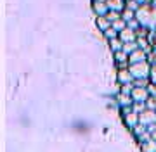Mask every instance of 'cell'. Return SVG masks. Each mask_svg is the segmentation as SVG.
Segmentation results:
<instances>
[{"mask_svg":"<svg viewBox=\"0 0 156 152\" xmlns=\"http://www.w3.org/2000/svg\"><path fill=\"white\" fill-rule=\"evenodd\" d=\"M135 19L140 26L149 29H156V4H142L135 11Z\"/></svg>","mask_w":156,"mask_h":152,"instance_id":"6da1fadb","label":"cell"},{"mask_svg":"<svg viewBox=\"0 0 156 152\" xmlns=\"http://www.w3.org/2000/svg\"><path fill=\"white\" fill-rule=\"evenodd\" d=\"M132 76L135 78H149V73H151V64L147 61H142V62H135V64H130L128 66Z\"/></svg>","mask_w":156,"mask_h":152,"instance_id":"7a4b0ae2","label":"cell"},{"mask_svg":"<svg viewBox=\"0 0 156 152\" xmlns=\"http://www.w3.org/2000/svg\"><path fill=\"white\" fill-rule=\"evenodd\" d=\"M139 123L144 124L146 128H151V126H156V111L153 109H146L139 114Z\"/></svg>","mask_w":156,"mask_h":152,"instance_id":"3957f363","label":"cell"},{"mask_svg":"<svg viewBox=\"0 0 156 152\" xmlns=\"http://www.w3.org/2000/svg\"><path fill=\"white\" fill-rule=\"evenodd\" d=\"M132 99H134V102H144L146 104V100L151 97V93H149V90L147 88H142V86H134V90H132Z\"/></svg>","mask_w":156,"mask_h":152,"instance_id":"277c9868","label":"cell"},{"mask_svg":"<svg viewBox=\"0 0 156 152\" xmlns=\"http://www.w3.org/2000/svg\"><path fill=\"white\" fill-rule=\"evenodd\" d=\"M120 40H122L123 43H128V42H137V35H135V29H132V28H125L123 31H120Z\"/></svg>","mask_w":156,"mask_h":152,"instance_id":"5b68a950","label":"cell"},{"mask_svg":"<svg viewBox=\"0 0 156 152\" xmlns=\"http://www.w3.org/2000/svg\"><path fill=\"white\" fill-rule=\"evenodd\" d=\"M142 61H147V52L142 50V49H137V50H134L132 54H130V57H128V62L130 64H135V62H142Z\"/></svg>","mask_w":156,"mask_h":152,"instance_id":"8992f818","label":"cell"},{"mask_svg":"<svg viewBox=\"0 0 156 152\" xmlns=\"http://www.w3.org/2000/svg\"><path fill=\"white\" fill-rule=\"evenodd\" d=\"M118 83L120 85H125V83H132L134 81V76L130 73V69L125 68V69H118Z\"/></svg>","mask_w":156,"mask_h":152,"instance_id":"52a82bcc","label":"cell"},{"mask_svg":"<svg viewBox=\"0 0 156 152\" xmlns=\"http://www.w3.org/2000/svg\"><path fill=\"white\" fill-rule=\"evenodd\" d=\"M123 121L127 123V126L130 130H134L137 124H139V113H135V111H132V113H128L123 116Z\"/></svg>","mask_w":156,"mask_h":152,"instance_id":"ba28073f","label":"cell"},{"mask_svg":"<svg viewBox=\"0 0 156 152\" xmlns=\"http://www.w3.org/2000/svg\"><path fill=\"white\" fill-rule=\"evenodd\" d=\"M116 104L120 107H128V106H132L134 104V99H132V95H128V93H118L116 95Z\"/></svg>","mask_w":156,"mask_h":152,"instance_id":"9c48e42d","label":"cell"},{"mask_svg":"<svg viewBox=\"0 0 156 152\" xmlns=\"http://www.w3.org/2000/svg\"><path fill=\"white\" fill-rule=\"evenodd\" d=\"M92 9H94L95 16H106L108 12H109V7H108L106 2H94Z\"/></svg>","mask_w":156,"mask_h":152,"instance_id":"30bf717a","label":"cell"},{"mask_svg":"<svg viewBox=\"0 0 156 152\" xmlns=\"http://www.w3.org/2000/svg\"><path fill=\"white\" fill-rule=\"evenodd\" d=\"M106 4L109 7V11H118V12H123L125 7H127L125 0H106Z\"/></svg>","mask_w":156,"mask_h":152,"instance_id":"8fae6325","label":"cell"},{"mask_svg":"<svg viewBox=\"0 0 156 152\" xmlns=\"http://www.w3.org/2000/svg\"><path fill=\"white\" fill-rule=\"evenodd\" d=\"M95 24H97V28L102 29V31H106V29L111 28V21H109L106 16H97V19H95Z\"/></svg>","mask_w":156,"mask_h":152,"instance_id":"7c38bea8","label":"cell"},{"mask_svg":"<svg viewBox=\"0 0 156 152\" xmlns=\"http://www.w3.org/2000/svg\"><path fill=\"white\" fill-rule=\"evenodd\" d=\"M140 150L142 152H156V140L149 138V140H146L140 144Z\"/></svg>","mask_w":156,"mask_h":152,"instance_id":"4fadbf2b","label":"cell"},{"mask_svg":"<svg viewBox=\"0 0 156 152\" xmlns=\"http://www.w3.org/2000/svg\"><path fill=\"white\" fill-rule=\"evenodd\" d=\"M127 26H128V23L123 19V17H122V19H118V21H113V23H111V28H115L118 33H120V31H123Z\"/></svg>","mask_w":156,"mask_h":152,"instance_id":"5bb4252c","label":"cell"},{"mask_svg":"<svg viewBox=\"0 0 156 152\" xmlns=\"http://www.w3.org/2000/svg\"><path fill=\"white\" fill-rule=\"evenodd\" d=\"M109 45H111L113 52H118V50H123V42L120 40V36H116V38L109 40Z\"/></svg>","mask_w":156,"mask_h":152,"instance_id":"9a60e30c","label":"cell"},{"mask_svg":"<svg viewBox=\"0 0 156 152\" xmlns=\"http://www.w3.org/2000/svg\"><path fill=\"white\" fill-rule=\"evenodd\" d=\"M137 43H139V47L142 49V50H146L147 54L153 50V45L149 43V40H147V38H137Z\"/></svg>","mask_w":156,"mask_h":152,"instance_id":"2e32d148","label":"cell"},{"mask_svg":"<svg viewBox=\"0 0 156 152\" xmlns=\"http://www.w3.org/2000/svg\"><path fill=\"white\" fill-rule=\"evenodd\" d=\"M132 85L134 86H142V88H147L151 85V79L149 78H135L134 81H132Z\"/></svg>","mask_w":156,"mask_h":152,"instance_id":"e0dca14e","label":"cell"},{"mask_svg":"<svg viewBox=\"0 0 156 152\" xmlns=\"http://www.w3.org/2000/svg\"><path fill=\"white\" fill-rule=\"evenodd\" d=\"M139 49V43L137 42H128V43H123V50L127 52V54H132L134 50Z\"/></svg>","mask_w":156,"mask_h":152,"instance_id":"ac0fdd59","label":"cell"},{"mask_svg":"<svg viewBox=\"0 0 156 152\" xmlns=\"http://www.w3.org/2000/svg\"><path fill=\"white\" fill-rule=\"evenodd\" d=\"M151 33L149 28H144V26H139V28L135 29V35H137V38H147V35Z\"/></svg>","mask_w":156,"mask_h":152,"instance_id":"d6986e66","label":"cell"},{"mask_svg":"<svg viewBox=\"0 0 156 152\" xmlns=\"http://www.w3.org/2000/svg\"><path fill=\"white\" fill-rule=\"evenodd\" d=\"M122 17L123 19H125V21H132V19H135V11H132V9H127V7H125V11L122 12Z\"/></svg>","mask_w":156,"mask_h":152,"instance_id":"ffe728a7","label":"cell"},{"mask_svg":"<svg viewBox=\"0 0 156 152\" xmlns=\"http://www.w3.org/2000/svg\"><path fill=\"white\" fill-rule=\"evenodd\" d=\"M106 17L113 23V21H118V19H122V12H118V11H109V12L106 14Z\"/></svg>","mask_w":156,"mask_h":152,"instance_id":"44dd1931","label":"cell"},{"mask_svg":"<svg viewBox=\"0 0 156 152\" xmlns=\"http://www.w3.org/2000/svg\"><path fill=\"white\" fill-rule=\"evenodd\" d=\"M132 131H134V135H135V137H140L142 133H146V131H147V128H146L144 124H140V123H139L134 130H132Z\"/></svg>","mask_w":156,"mask_h":152,"instance_id":"7402d4cb","label":"cell"},{"mask_svg":"<svg viewBox=\"0 0 156 152\" xmlns=\"http://www.w3.org/2000/svg\"><path fill=\"white\" fill-rule=\"evenodd\" d=\"M125 4H127V9H132V11H137L140 7V4L137 0H125Z\"/></svg>","mask_w":156,"mask_h":152,"instance_id":"603a6c76","label":"cell"},{"mask_svg":"<svg viewBox=\"0 0 156 152\" xmlns=\"http://www.w3.org/2000/svg\"><path fill=\"white\" fill-rule=\"evenodd\" d=\"M104 35H106V38H108V40H113V38H116L120 33H118L115 28H109V29H106V31H104Z\"/></svg>","mask_w":156,"mask_h":152,"instance_id":"cb8c5ba5","label":"cell"},{"mask_svg":"<svg viewBox=\"0 0 156 152\" xmlns=\"http://www.w3.org/2000/svg\"><path fill=\"white\" fill-rule=\"evenodd\" d=\"M146 106H147V109H153V111H156V95H151L147 100H146Z\"/></svg>","mask_w":156,"mask_h":152,"instance_id":"d4e9b609","label":"cell"},{"mask_svg":"<svg viewBox=\"0 0 156 152\" xmlns=\"http://www.w3.org/2000/svg\"><path fill=\"white\" fill-rule=\"evenodd\" d=\"M147 40H149V43L153 45V49H156V29H151V33L147 35Z\"/></svg>","mask_w":156,"mask_h":152,"instance_id":"484cf974","label":"cell"},{"mask_svg":"<svg viewBox=\"0 0 156 152\" xmlns=\"http://www.w3.org/2000/svg\"><path fill=\"white\" fill-rule=\"evenodd\" d=\"M147 62H149L151 66H154L156 64V49H153V50L147 54Z\"/></svg>","mask_w":156,"mask_h":152,"instance_id":"4316f807","label":"cell"},{"mask_svg":"<svg viewBox=\"0 0 156 152\" xmlns=\"http://www.w3.org/2000/svg\"><path fill=\"white\" fill-rule=\"evenodd\" d=\"M149 79H151V83H153V85H156V64H154V66H151Z\"/></svg>","mask_w":156,"mask_h":152,"instance_id":"83f0119b","label":"cell"},{"mask_svg":"<svg viewBox=\"0 0 156 152\" xmlns=\"http://www.w3.org/2000/svg\"><path fill=\"white\" fill-rule=\"evenodd\" d=\"M140 24H139V21L137 19H132V21H128V28H132V29H137Z\"/></svg>","mask_w":156,"mask_h":152,"instance_id":"f1b7e54d","label":"cell"},{"mask_svg":"<svg viewBox=\"0 0 156 152\" xmlns=\"http://www.w3.org/2000/svg\"><path fill=\"white\" fill-rule=\"evenodd\" d=\"M147 131H149V135L153 140H156V126H151V128H147Z\"/></svg>","mask_w":156,"mask_h":152,"instance_id":"f546056e","label":"cell"},{"mask_svg":"<svg viewBox=\"0 0 156 152\" xmlns=\"http://www.w3.org/2000/svg\"><path fill=\"white\" fill-rule=\"evenodd\" d=\"M94 2H106V0H94Z\"/></svg>","mask_w":156,"mask_h":152,"instance_id":"4dcf8cb0","label":"cell"},{"mask_svg":"<svg viewBox=\"0 0 156 152\" xmlns=\"http://www.w3.org/2000/svg\"><path fill=\"white\" fill-rule=\"evenodd\" d=\"M154 2H156V0H154Z\"/></svg>","mask_w":156,"mask_h":152,"instance_id":"1f68e13d","label":"cell"},{"mask_svg":"<svg viewBox=\"0 0 156 152\" xmlns=\"http://www.w3.org/2000/svg\"><path fill=\"white\" fill-rule=\"evenodd\" d=\"M154 4H156V2H154Z\"/></svg>","mask_w":156,"mask_h":152,"instance_id":"d6a6232c","label":"cell"}]
</instances>
